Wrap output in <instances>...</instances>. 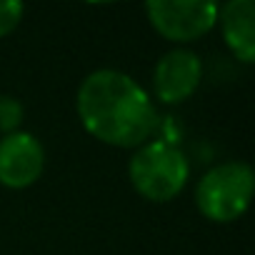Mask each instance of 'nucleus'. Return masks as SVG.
Segmentation results:
<instances>
[{
	"mask_svg": "<svg viewBox=\"0 0 255 255\" xmlns=\"http://www.w3.org/2000/svg\"><path fill=\"white\" fill-rule=\"evenodd\" d=\"M25 15V5L18 0H0V38L10 35Z\"/></svg>",
	"mask_w": 255,
	"mask_h": 255,
	"instance_id": "9",
	"label": "nucleus"
},
{
	"mask_svg": "<svg viewBox=\"0 0 255 255\" xmlns=\"http://www.w3.org/2000/svg\"><path fill=\"white\" fill-rule=\"evenodd\" d=\"M253 188L255 173L248 163H220L198 180L195 205L203 213V218L213 223H233L248 210Z\"/></svg>",
	"mask_w": 255,
	"mask_h": 255,
	"instance_id": "3",
	"label": "nucleus"
},
{
	"mask_svg": "<svg viewBox=\"0 0 255 255\" xmlns=\"http://www.w3.org/2000/svg\"><path fill=\"white\" fill-rule=\"evenodd\" d=\"M203 80V60L185 48H175L165 53L153 70L155 98L165 105L185 103Z\"/></svg>",
	"mask_w": 255,
	"mask_h": 255,
	"instance_id": "6",
	"label": "nucleus"
},
{
	"mask_svg": "<svg viewBox=\"0 0 255 255\" xmlns=\"http://www.w3.org/2000/svg\"><path fill=\"white\" fill-rule=\"evenodd\" d=\"M128 178L133 188L153 203H168L183 193L190 178L185 153L165 140H150L135 150L128 163Z\"/></svg>",
	"mask_w": 255,
	"mask_h": 255,
	"instance_id": "2",
	"label": "nucleus"
},
{
	"mask_svg": "<svg viewBox=\"0 0 255 255\" xmlns=\"http://www.w3.org/2000/svg\"><path fill=\"white\" fill-rule=\"evenodd\" d=\"M218 8L213 0H150L145 3V15L165 40L193 43L215 28Z\"/></svg>",
	"mask_w": 255,
	"mask_h": 255,
	"instance_id": "4",
	"label": "nucleus"
},
{
	"mask_svg": "<svg viewBox=\"0 0 255 255\" xmlns=\"http://www.w3.org/2000/svg\"><path fill=\"white\" fill-rule=\"evenodd\" d=\"M75 110L83 128L113 148H140L158 128V110L148 90L120 70H93L83 78Z\"/></svg>",
	"mask_w": 255,
	"mask_h": 255,
	"instance_id": "1",
	"label": "nucleus"
},
{
	"mask_svg": "<svg viewBox=\"0 0 255 255\" xmlns=\"http://www.w3.org/2000/svg\"><path fill=\"white\" fill-rule=\"evenodd\" d=\"M218 23L228 50L245 65L255 60V3L253 0H228L218 8Z\"/></svg>",
	"mask_w": 255,
	"mask_h": 255,
	"instance_id": "7",
	"label": "nucleus"
},
{
	"mask_svg": "<svg viewBox=\"0 0 255 255\" xmlns=\"http://www.w3.org/2000/svg\"><path fill=\"white\" fill-rule=\"evenodd\" d=\"M25 120V108L15 95H0V133H18Z\"/></svg>",
	"mask_w": 255,
	"mask_h": 255,
	"instance_id": "8",
	"label": "nucleus"
},
{
	"mask_svg": "<svg viewBox=\"0 0 255 255\" xmlns=\"http://www.w3.org/2000/svg\"><path fill=\"white\" fill-rule=\"evenodd\" d=\"M45 168V150L30 133H10L0 140V185L25 190L40 180Z\"/></svg>",
	"mask_w": 255,
	"mask_h": 255,
	"instance_id": "5",
	"label": "nucleus"
}]
</instances>
